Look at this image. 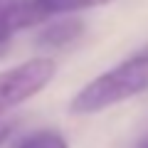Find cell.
Returning a JSON list of instances; mask_svg holds the SVG:
<instances>
[{"mask_svg": "<svg viewBox=\"0 0 148 148\" xmlns=\"http://www.w3.org/2000/svg\"><path fill=\"white\" fill-rule=\"evenodd\" d=\"M143 91H148V47L131 54L114 69L99 74L96 79H91L72 99L69 111L72 114H99Z\"/></svg>", "mask_w": 148, "mask_h": 148, "instance_id": "cell-1", "label": "cell"}, {"mask_svg": "<svg viewBox=\"0 0 148 148\" xmlns=\"http://www.w3.org/2000/svg\"><path fill=\"white\" fill-rule=\"evenodd\" d=\"M54 72L57 64L49 57H35L0 72V116L40 94L54 79Z\"/></svg>", "mask_w": 148, "mask_h": 148, "instance_id": "cell-2", "label": "cell"}, {"mask_svg": "<svg viewBox=\"0 0 148 148\" xmlns=\"http://www.w3.org/2000/svg\"><path fill=\"white\" fill-rule=\"evenodd\" d=\"M47 20L40 0H0V49L15 32L35 27Z\"/></svg>", "mask_w": 148, "mask_h": 148, "instance_id": "cell-3", "label": "cell"}, {"mask_svg": "<svg viewBox=\"0 0 148 148\" xmlns=\"http://www.w3.org/2000/svg\"><path fill=\"white\" fill-rule=\"evenodd\" d=\"M82 32H84V22L79 17H62V20L47 25L40 37H37V45L47 49H62L67 45H72L74 40H79Z\"/></svg>", "mask_w": 148, "mask_h": 148, "instance_id": "cell-4", "label": "cell"}, {"mask_svg": "<svg viewBox=\"0 0 148 148\" xmlns=\"http://www.w3.org/2000/svg\"><path fill=\"white\" fill-rule=\"evenodd\" d=\"M106 3H111V0H40V8H42V12L49 20L54 15L89 10V8H99V5H106Z\"/></svg>", "mask_w": 148, "mask_h": 148, "instance_id": "cell-5", "label": "cell"}, {"mask_svg": "<svg viewBox=\"0 0 148 148\" xmlns=\"http://www.w3.org/2000/svg\"><path fill=\"white\" fill-rule=\"evenodd\" d=\"M17 148H69V143L62 133L47 128V131H35L30 136H25L17 143Z\"/></svg>", "mask_w": 148, "mask_h": 148, "instance_id": "cell-6", "label": "cell"}, {"mask_svg": "<svg viewBox=\"0 0 148 148\" xmlns=\"http://www.w3.org/2000/svg\"><path fill=\"white\" fill-rule=\"evenodd\" d=\"M15 131V121H10V119H3L0 116V146L10 138V133Z\"/></svg>", "mask_w": 148, "mask_h": 148, "instance_id": "cell-7", "label": "cell"}, {"mask_svg": "<svg viewBox=\"0 0 148 148\" xmlns=\"http://www.w3.org/2000/svg\"><path fill=\"white\" fill-rule=\"evenodd\" d=\"M138 148H148V136H146V138H143V141H141V143H138Z\"/></svg>", "mask_w": 148, "mask_h": 148, "instance_id": "cell-8", "label": "cell"}]
</instances>
